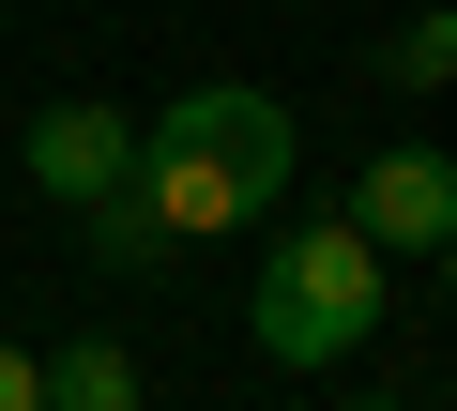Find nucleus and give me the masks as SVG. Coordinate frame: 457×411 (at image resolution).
Instances as JSON below:
<instances>
[{
  "mask_svg": "<svg viewBox=\"0 0 457 411\" xmlns=\"http://www.w3.org/2000/svg\"><path fill=\"white\" fill-rule=\"evenodd\" d=\"M381 77H396V92H457V0H427V16L381 31Z\"/></svg>",
  "mask_w": 457,
  "mask_h": 411,
  "instance_id": "nucleus-7",
  "label": "nucleus"
},
{
  "mask_svg": "<svg viewBox=\"0 0 457 411\" xmlns=\"http://www.w3.org/2000/svg\"><path fill=\"white\" fill-rule=\"evenodd\" d=\"M0 411H46V366H31L16 335H0Z\"/></svg>",
  "mask_w": 457,
  "mask_h": 411,
  "instance_id": "nucleus-8",
  "label": "nucleus"
},
{
  "mask_svg": "<svg viewBox=\"0 0 457 411\" xmlns=\"http://www.w3.org/2000/svg\"><path fill=\"white\" fill-rule=\"evenodd\" d=\"M137 168V122L122 107H92V92H62V107H31V198H62V214H92V198Z\"/></svg>",
  "mask_w": 457,
  "mask_h": 411,
  "instance_id": "nucleus-3",
  "label": "nucleus"
},
{
  "mask_svg": "<svg viewBox=\"0 0 457 411\" xmlns=\"http://www.w3.org/2000/svg\"><path fill=\"white\" fill-rule=\"evenodd\" d=\"M245 335H260L275 366H351V350L381 335V244H366L351 214H320V229H275Z\"/></svg>",
  "mask_w": 457,
  "mask_h": 411,
  "instance_id": "nucleus-2",
  "label": "nucleus"
},
{
  "mask_svg": "<svg viewBox=\"0 0 457 411\" xmlns=\"http://www.w3.org/2000/svg\"><path fill=\"white\" fill-rule=\"evenodd\" d=\"M351 229H366V244H457V168H442V152H366Z\"/></svg>",
  "mask_w": 457,
  "mask_h": 411,
  "instance_id": "nucleus-4",
  "label": "nucleus"
},
{
  "mask_svg": "<svg viewBox=\"0 0 457 411\" xmlns=\"http://www.w3.org/2000/svg\"><path fill=\"white\" fill-rule=\"evenodd\" d=\"M290 107L245 92V77H213L183 107L137 122V198H153V229L168 244H228V229H275V198H290Z\"/></svg>",
  "mask_w": 457,
  "mask_h": 411,
  "instance_id": "nucleus-1",
  "label": "nucleus"
},
{
  "mask_svg": "<svg viewBox=\"0 0 457 411\" xmlns=\"http://www.w3.org/2000/svg\"><path fill=\"white\" fill-rule=\"evenodd\" d=\"M351 411H411V396H351Z\"/></svg>",
  "mask_w": 457,
  "mask_h": 411,
  "instance_id": "nucleus-9",
  "label": "nucleus"
},
{
  "mask_svg": "<svg viewBox=\"0 0 457 411\" xmlns=\"http://www.w3.org/2000/svg\"><path fill=\"white\" fill-rule=\"evenodd\" d=\"M46 411H137V350H122V335L46 350Z\"/></svg>",
  "mask_w": 457,
  "mask_h": 411,
  "instance_id": "nucleus-5",
  "label": "nucleus"
},
{
  "mask_svg": "<svg viewBox=\"0 0 457 411\" xmlns=\"http://www.w3.org/2000/svg\"><path fill=\"white\" fill-rule=\"evenodd\" d=\"M442 290H457V244H442Z\"/></svg>",
  "mask_w": 457,
  "mask_h": 411,
  "instance_id": "nucleus-10",
  "label": "nucleus"
},
{
  "mask_svg": "<svg viewBox=\"0 0 457 411\" xmlns=\"http://www.w3.org/2000/svg\"><path fill=\"white\" fill-rule=\"evenodd\" d=\"M77 229H92V259H107V275H153V259H183V244L153 229V198H137V168H122V183L92 198V214H77Z\"/></svg>",
  "mask_w": 457,
  "mask_h": 411,
  "instance_id": "nucleus-6",
  "label": "nucleus"
}]
</instances>
